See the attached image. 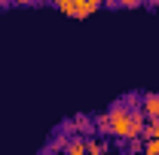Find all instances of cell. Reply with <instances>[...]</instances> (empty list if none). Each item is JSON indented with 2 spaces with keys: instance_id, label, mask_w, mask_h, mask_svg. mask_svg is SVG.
Instances as JSON below:
<instances>
[{
  "instance_id": "1",
  "label": "cell",
  "mask_w": 159,
  "mask_h": 155,
  "mask_svg": "<svg viewBox=\"0 0 159 155\" xmlns=\"http://www.w3.org/2000/svg\"><path fill=\"white\" fill-rule=\"evenodd\" d=\"M55 6H58V12L74 15V19H86V15H92V12H98V9H101L98 0H58Z\"/></svg>"
},
{
  "instance_id": "2",
  "label": "cell",
  "mask_w": 159,
  "mask_h": 155,
  "mask_svg": "<svg viewBox=\"0 0 159 155\" xmlns=\"http://www.w3.org/2000/svg\"><path fill=\"white\" fill-rule=\"evenodd\" d=\"M141 113L147 116V122H159V91L141 94Z\"/></svg>"
},
{
  "instance_id": "3",
  "label": "cell",
  "mask_w": 159,
  "mask_h": 155,
  "mask_svg": "<svg viewBox=\"0 0 159 155\" xmlns=\"http://www.w3.org/2000/svg\"><path fill=\"white\" fill-rule=\"evenodd\" d=\"M67 143H70V137H67V134H55L52 140H49L46 152H49V155H61V152H67Z\"/></svg>"
},
{
  "instance_id": "4",
  "label": "cell",
  "mask_w": 159,
  "mask_h": 155,
  "mask_svg": "<svg viewBox=\"0 0 159 155\" xmlns=\"http://www.w3.org/2000/svg\"><path fill=\"white\" fill-rule=\"evenodd\" d=\"M86 155H107V143H101L98 137H86Z\"/></svg>"
},
{
  "instance_id": "5",
  "label": "cell",
  "mask_w": 159,
  "mask_h": 155,
  "mask_svg": "<svg viewBox=\"0 0 159 155\" xmlns=\"http://www.w3.org/2000/svg\"><path fill=\"white\" fill-rule=\"evenodd\" d=\"M92 122H95V131L98 134H110V116H107V110L98 113V116H92Z\"/></svg>"
},
{
  "instance_id": "6",
  "label": "cell",
  "mask_w": 159,
  "mask_h": 155,
  "mask_svg": "<svg viewBox=\"0 0 159 155\" xmlns=\"http://www.w3.org/2000/svg\"><path fill=\"white\" fill-rule=\"evenodd\" d=\"M125 110H141V94L138 91H132V94H125V100H119Z\"/></svg>"
},
{
  "instance_id": "7",
  "label": "cell",
  "mask_w": 159,
  "mask_h": 155,
  "mask_svg": "<svg viewBox=\"0 0 159 155\" xmlns=\"http://www.w3.org/2000/svg\"><path fill=\"white\" fill-rule=\"evenodd\" d=\"M153 137H159V131H156V122H147V125H144V131H141V140H144V143H150Z\"/></svg>"
},
{
  "instance_id": "8",
  "label": "cell",
  "mask_w": 159,
  "mask_h": 155,
  "mask_svg": "<svg viewBox=\"0 0 159 155\" xmlns=\"http://www.w3.org/2000/svg\"><path fill=\"white\" fill-rule=\"evenodd\" d=\"M141 155H159V137H153L150 143H144V152Z\"/></svg>"
},
{
  "instance_id": "9",
  "label": "cell",
  "mask_w": 159,
  "mask_h": 155,
  "mask_svg": "<svg viewBox=\"0 0 159 155\" xmlns=\"http://www.w3.org/2000/svg\"><path fill=\"white\" fill-rule=\"evenodd\" d=\"M113 6H122V9H138L141 3H138V0H119V3H113Z\"/></svg>"
},
{
  "instance_id": "10",
  "label": "cell",
  "mask_w": 159,
  "mask_h": 155,
  "mask_svg": "<svg viewBox=\"0 0 159 155\" xmlns=\"http://www.w3.org/2000/svg\"><path fill=\"white\" fill-rule=\"evenodd\" d=\"M156 131H159V122H156Z\"/></svg>"
},
{
  "instance_id": "11",
  "label": "cell",
  "mask_w": 159,
  "mask_h": 155,
  "mask_svg": "<svg viewBox=\"0 0 159 155\" xmlns=\"http://www.w3.org/2000/svg\"><path fill=\"white\" fill-rule=\"evenodd\" d=\"M156 9H159V3H156Z\"/></svg>"
},
{
  "instance_id": "12",
  "label": "cell",
  "mask_w": 159,
  "mask_h": 155,
  "mask_svg": "<svg viewBox=\"0 0 159 155\" xmlns=\"http://www.w3.org/2000/svg\"><path fill=\"white\" fill-rule=\"evenodd\" d=\"M107 155H113V152H107Z\"/></svg>"
}]
</instances>
